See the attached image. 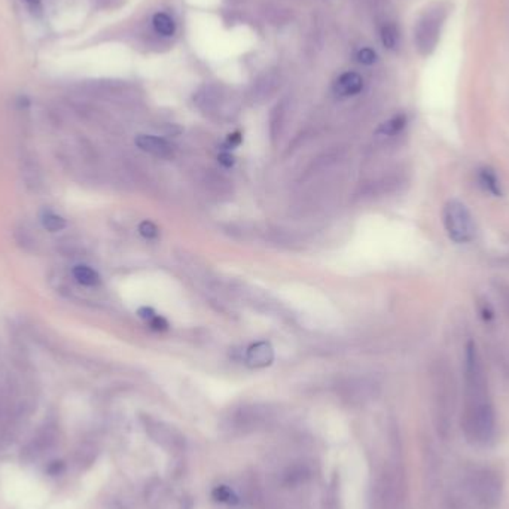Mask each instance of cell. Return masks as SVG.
<instances>
[{"label":"cell","mask_w":509,"mask_h":509,"mask_svg":"<svg viewBox=\"0 0 509 509\" xmlns=\"http://www.w3.org/2000/svg\"><path fill=\"white\" fill-rule=\"evenodd\" d=\"M463 429L468 440L476 445L490 444L496 432L488 382L481 356L474 341H469L464 350Z\"/></svg>","instance_id":"obj_1"},{"label":"cell","mask_w":509,"mask_h":509,"mask_svg":"<svg viewBox=\"0 0 509 509\" xmlns=\"http://www.w3.org/2000/svg\"><path fill=\"white\" fill-rule=\"evenodd\" d=\"M501 486L488 471H476L462 490V505L468 509H490L498 501Z\"/></svg>","instance_id":"obj_2"},{"label":"cell","mask_w":509,"mask_h":509,"mask_svg":"<svg viewBox=\"0 0 509 509\" xmlns=\"http://www.w3.org/2000/svg\"><path fill=\"white\" fill-rule=\"evenodd\" d=\"M447 4H435L425 11L416 25L414 42L416 48L421 55H430L440 42L441 28L447 18Z\"/></svg>","instance_id":"obj_3"},{"label":"cell","mask_w":509,"mask_h":509,"mask_svg":"<svg viewBox=\"0 0 509 509\" xmlns=\"http://www.w3.org/2000/svg\"><path fill=\"white\" fill-rule=\"evenodd\" d=\"M273 420H274V411L268 405H261V404L241 405L234 411H231V414L227 417L225 429H228L231 433L246 435L265 429L273 423Z\"/></svg>","instance_id":"obj_4"},{"label":"cell","mask_w":509,"mask_h":509,"mask_svg":"<svg viewBox=\"0 0 509 509\" xmlns=\"http://www.w3.org/2000/svg\"><path fill=\"white\" fill-rule=\"evenodd\" d=\"M442 222L450 240L464 244L475 239L476 228L474 217L464 202L459 200H450L442 210Z\"/></svg>","instance_id":"obj_5"},{"label":"cell","mask_w":509,"mask_h":509,"mask_svg":"<svg viewBox=\"0 0 509 509\" xmlns=\"http://www.w3.org/2000/svg\"><path fill=\"white\" fill-rule=\"evenodd\" d=\"M404 503L402 478L395 469H386L378 476L374 491V509H401Z\"/></svg>","instance_id":"obj_6"},{"label":"cell","mask_w":509,"mask_h":509,"mask_svg":"<svg viewBox=\"0 0 509 509\" xmlns=\"http://www.w3.org/2000/svg\"><path fill=\"white\" fill-rule=\"evenodd\" d=\"M143 426L147 429V433L151 436V440L159 447L166 448L167 452L176 453L183 452L186 448V440L183 433L174 426L151 417L143 418Z\"/></svg>","instance_id":"obj_7"},{"label":"cell","mask_w":509,"mask_h":509,"mask_svg":"<svg viewBox=\"0 0 509 509\" xmlns=\"http://www.w3.org/2000/svg\"><path fill=\"white\" fill-rule=\"evenodd\" d=\"M338 394L348 404H365L377 395V384L367 378H352L340 386Z\"/></svg>","instance_id":"obj_8"},{"label":"cell","mask_w":509,"mask_h":509,"mask_svg":"<svg viewBox=\"0 0 509 509\" xmlns=\"http://www.w3.org/2000/svg\"><path fill=\"white\" fill-rule=\"evenodd\" d=\"M274 360V348L267 341H258L246 350L244 362L251 368H267Z\"/></svg>","instance_id":"obj_9"},{"label":"cell","mask_w":509,"mask_h":509,"mask_svg":"<svg viewBox=\"0 0 509 509\" xmlns=\"http://www.w3.org/2000/svg\"><path fill=\"white\" fill-rule=\"evenodd\" d=\"M137 148L143 152L151 154L156 158H171L174 155V149L171 144L156 136H148V135H140L136 137Z\"/></svg>","instance_id":"obj_10"},{"label":"cell","mask_w":509,"mask_h":509,"mask_svg":"<svg viewBox=\"0 0 509 509\" xmlns=\"http://www.w3.org/2000/svg\"><path fill=\"white\" fill-rule=\"evenodd\" d=\"M313 476V471L309 463L297 462L289 464V467L282 472L280 483L285 487H298L307 481H310Z\"/></svg>","instance_id":"obj_11"},{"label":"cell","mask_w":509,"mask_h":509,"mask_svg":"<svg viewBox=\"0 0 509 509\" xmlns=\"http://www.w3.org/2000/svg\"><path fill=\"white\" fill-rule=\"evenodd\" d=\"M363 90V79L356 72H345L336 84H333V93L340 97L356 96Z\"/></svg>","instance_id":"obj_12"},{"label":"cell","mask_w":509,"mask_h":509,"mask_svg":"<svg viewBox=\"0 0 509 509\" xmlns=\"http://www.w3.org/2000/svg\"><path fill=\"white\" fill-rule=\"evenodd\" d=\"M222 97H224V94L221 93L219 86L206 85V86H202V88L195 94L194 100L200 109L206 110V112H213L216 109H219Z\"/></svg>","instance_id":"obj_13"},{"label":"cell","mask_w":509,"mask_h":509,"mask_svg":"<svg viewBox=\"0 0 509 509\" xmlns=\"http://www.w3.org/2000/svg\"><path fill=\"white\" fill-rule=\"evenodd\" d=\"M280 86V78L278 74H267L263 78H261L255 88H253V96L258 100H265L268 97H271L278 88Z\"/></svg>","instance_id":"obj_14"},{"label":"cell","mask_w":509,"mask_h":509,"mask_svg":"<svg viewBox=\"0 0 509 509\" xmlns=\"http://www.w3.org/2000/svg\"><path fill=\"white\" fill-rule=\"evenodd\" d=\"M478 181H479V185L484 188V191L490 193L494 197H501L502 195L501 182H499L498 174L494 173V170H491L488 167L481 168L478 173Z\"/></svg>","instance_id":"obj_15"},{"label":"cell","mask_w":509,"mask_h":509,"mask_svg":"<svg viewBox=\"0 0 509 509\" xmlns=\"http://www.w3.org/2000/svg\"><path fill=\"white\" fill-rule=\"evenodd\" d=\"M152 25L154 30L161 35V36H173L174 32H176V23L168 16V13L164 12H158L152 18Z\"/></svg>","instance_id":"obj_16"},{"label":"cell","mask_w":509,"mask_h":509,"mask_svg":"<svg viewBox=\"0 0 509 509\" xmlns=\"http://www.w3.org/2000/svg\"><path fill=\"white\" fill-rule=\"evenodd\" d=\"M72 273H74L76 282L82 286H97L100 283L98 273L88 265H76Z\"/></svg>","instance_id":"obj_17"},{"label":"cell","mask_w":509,"mask_h":509,"mask_svg":"<svg viewBox=\"0 0 509 509\" xmlns=\"http://www.w3.org/2000/svg\"><path fill=\"white\" fill-rule=\"evenodd\" d=\"M405 125H406V115L399 113V115L391 116L390 120H387L384 124H382V127L378 128V133L383 136H395L402 132Z\"/></svg>","instance_id":"obj_18"},{"label":"cell","mask_w":509,"mask_h":509,"mask_svg":"<svg viewBox=\"0 0 509 509\" xmlns=\"http://www.w3.org/2000/svg\"><path fill=\"white\" fill-rule=\"evenodd\" d=\"M40 222L47 231L50 232H60L66 228V221L64 217H62L60 215H57L51 210H43L40 215Z\"/></svg>","instance_id":"obj_19"},{"label":"cell","mask_w":509,"mask_h":509,"mask_svg":"<svg viewBox=\"0 0 509 509\" xmlns=\"http://www.w3.org/2000/svg\"><path fill=\"white\" fill-rule=\"evenodd\" d=\"M380 38H382V43H383L384 48L395 50L396 45H398V42H399V33H398L396 25L391 24V23L384 24L382 27Z\"/></svg>","instance_id":"obj_20"},{"label":"cell","mask_w":509,"mask_h":509,"mask_svg":"<svg viewBox=\"0 0 509 509\" xmlns=\"http://www.w3.org/2000/svg\"><path fill=\"white\" fill-rule=\"evenodd\" d=\"M212 496L215 501L222 502V503H237L239 502V498L236 496V493L232 491L228 486L215 487V490L212 491Z\"/></svg>","instance_id":"obj_21"},{"label":"cell","mask_w":509,"mask_h":509,"mask_svg":"<svg viewBox=\"0 0 509 509\" xmlns=\"http://www.w3.org/2000/svg\"><path fill=\"white\" fill-rule=\"evenodd\" d=\"M139 232H140V236L143 239H147V240H155L158 237V234H159L156 225L154 222H151V221H143L139 225Z\"/></svg>","instance_id":"obj_22"},{"label":"cell","mask_w":509,"mask_h":509,"mask_svg":"<svg viewBox=\"0 0 509 509\" xmlns=\"http://www.w3.org/2000/svg\"><path fill=\"white\" fill-rule=\"evenodd\" d=\"M356 60L360 64L371 66V64H374L377 62V52L372 48H362L356 54Z\"/></svg>","instance_id":"obj_23"},{"label":"cell","mask_w":509,"mask_h":509,"mask_svg":"<svg viewBox=\"0 0 509 509\" xmlns=\"http://www.w3.org/2000/svg\"><path fill=\"white\" fill-rule=\"evenodd\" d=\"M148 325L151 326V329L154 331H158V332H163V331H167L168 329V322L166 321V319L163 316L159 314H155L151 321L148 322Z\"/></svg>","instance_id":"obj_24"},{"label":"cell","mask_w":509,"mask_h":509,"mask_svg":"<svg viewBox=\"0 0 509 509\" xmlns=\"http://www.w3.org/2000/svg\"><path fill=\"white\" fill-rule=\"evenodd\" d=\"M217 159H219V163H221L224 167H227V168L232 167V166H234V163H236V158L232 156L229 152H222Z\"/></svg>","instance_id":"obj_25"},{"label":"cell","mask_w":509,"mask_h":509,"mask_svg":"<svg viewBox=\"0 0 509 509\" xmlns=\"http://www.w3.org/2000/svg\"><path fill=\"white\" fill-rule=\"evenodd\" d=\"M241 142H243V137H241L240 133H232L227 139V147L228 148H236V147H239Z\"/></svg>","instance_id":"obj_26"},{"label":"cell","mask_w":509,"mask_h":509,"mask_svg":"<svg viewBox=\"0 0 509 509\" xmlns=\"http://www.w3.org/2000/svg\"><path fill=\"white\" fill-rule=\"evenodd\" d=\"M137 314H139L140 319H143V321L148 324L156 313H155L151 307H142V309L137 311Z\"/></svg>","instance_id":"obj_27"},{"label":"cell","mask_w":509,"mask_h":509,"mask_svg":"<svg viewBox=\"0 0 509 509\" xmlns=\"http://www.w3.org/2000/svg\"><path fill=\"white\" fill-rule=\"evenodd\" d=\"M227 4H231V5H237V4H243L244 0H225Z\"/></svg>","instance_id":"obj_28"}]
</instances>
